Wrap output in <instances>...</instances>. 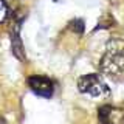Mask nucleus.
<instances>
[{
	"instance_id": "obj_1",
	"label": "nucleus",
	"mask_w": 124,
	"mask_h": 124,
	"mask_svg": "<svg viewBox=\"0 0 124 124\" xmlns=\"http://www.w3.org/2000/svg\"><path fill=\"white\" fill-rule=\"evenodd\" d=\"M101 71L104 75L118 79L124 76V45L123 44H112L107 46L102 59L99 62Z\"/></svg>"
},
{
	"instance_id": "obj_2",
	"label": "nucleus",
	"mask_w": 124,
	"mask_h": 124,
	"mask_svg": "<svg viewBox=\"0 0 124 124\" xmlns=\"http://www.w3.org/2000/svg\"><path fill=\"white\" fill-rule=\"evenodd\" d=\"M78 88L81 93L92 96V98H108L110 96V88L104 82V79L96 73L84 75L78 79Z\"/></svg>"
},
{
	"instance_id": "obj_3",
	"label": "nucleus",
	"mask_w": 124,
	"mask_h": 124,
	"mask_svg": "<svg viewBox=\"0 0 124 124\" xmlns=\"http://www.w3.org/2000/svg\"><path fill=\"white\" fill-rule=\"evenodd\" d=\"M28 85L37 96H42V98H51L53 96L54 84H53V81L46 76H40V75L30 76L28 78Z\"/></svg>"
},
{
	"instance_id": "obj_4",
	"label": "nucleus",
	"mask_w": 124,
	"mask_h": 124,
	"mask_svg": "<svg viewBox=\"0 0 124 124\" xmlns=\"http://www.w3.org/2000/svg\"><path fill=\"white\" fill-rule=\"evenodd\" d=\"M98 119L101 124H123L124 110L115 106H101L98 108Z\"/></svg>"
},
{
	"instance_id": "obj_5",
	"label": "nucleus",
	"mask_w": 124,
	"mask_h": 124,
	"mask_svg": "<svg viewBox=\"0 0 124 124\" xmlns=\"http://www.w3.org/2000/svg\"><path fill=\"white\" fill-rule=\"evenodd\" d=\"M11 42H13V53L17 59H23L22 56V42H20V23H16V28L11 34Z\"/></svg>"
},
{
	"instance_id": "obj_6",
	"label": "nucleus",
	"mask_w": 124,
	"mask_h": 124,
	"mask_svg": "<svg viewBox=\"0 0 124 124\" xmlns=\"http://www.w3.org/2000/svg\"><path fill=\"white\" fill-rule=\"evenodd\" d=\"M70 28L78 31V33H82V31H84V22L81 20V19H76V20L70 22Z\"/></svg>"
},
{
	"instance_id": "obj_7",
	"label": "nucleus",
	"mask_w": 124,
	"mask_h": 124,
	"mask_svg": "<svg viewBox=\"0 0 124 124\" xmlns=\"http://www.w3.org/2000/svg\"><path fill=\"white\" fill-rule=\"evenodd\" d=\"M8 16V5H6V0H0V23L6 19Z\"/></svg>"
}]
</instances>
